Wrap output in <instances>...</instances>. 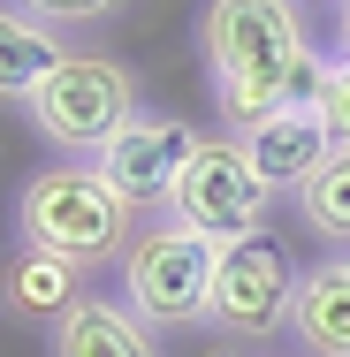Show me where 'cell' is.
<instances>
[{
    "instance_id": "obj_1",
    "label": "cell",
    "mask_w": 350,
    "mask_h": 357,
    "mask_svg": "<svg viewBox=\"0 0 350 357\" xmlns=\"http://www.w3.org/2000/svg\"><path fill=\"white\" fill-rule=\"evenodd\" d=\"M198 54H206V84L228 130H251L282 107L320 99V76H328L305 0H206Z\"/></svg>"
},
{
    "instance_id": "obj_2",
    "label": "cell",
    "mask_w": 350,
    "mask_h": 357,
    "mask_svg": "<svg viewBox=\"0 0 350 357\" xmlns=\"http://www.w3.org/2000/svg\"><path fill=\"white\" fill-rule=\"evenodd\" d=\"M138 206L92 167V160H61V167H38L15 198V243H38V251H61L84 274L122 259L130 236H138Z\"/></svg>"
},
{
    "instance_id": "obj_3",
    "label": "cell",
    "mask_w": 350,
    "mask_h": 357,
    "mask_svg": "<svg viewBox=\"0 0 350 357\" xmlns=\"http://www.w3.org/2000/svg\"><path fill=\"white\" fill-rule=\"evenodd\" d=\"M23 107H31V130L54 144V152L99 160L115 144V130L138 114V76L122 69V61H107V54H61Z\"/></svg>"
},
{
    "instance_id": "obj_4",
    "label": "cell",
    "mask_w": 350,
    "mask_h": 357,
    "mask_svg": "<svg viewBox=\"0 0 350 357\" xmlns=\"http://www.w3.org/2000/svg\"><path fill=\"white\" fill-rule=\"evenodd\" d=\"M213 266L221 243L191 236L183 220H145L122 251V304L145 327H206V296H213Z\"/></svg>"
},
{
    "instance_id": "obj_5",
    "label": "cell",
    "mask_w": 350,
    "mask_h": 357,
    "mask_svg": "<svg viewBox=\"0 0 350 357\" xmlns=\"http://www.w3.org/2000/svg\"><path fill=\"white\" fill-rule=\"evenodd\" d=\"M267 206H275V183L251 167V152L236 137H206L191 152V167L175 175V190H168L160 213L228 251V243H244V236H267Z\"/></svg>"
},
{
    "instance_id": "obj_6",
    "label": "cell",
    "mask_w": 350,
    "mask_h": 357,
    "mask_svg": "<svg viewBox=\"0 0 350 357\" xmlns=\"http://www.w3.org/2000/svg\"><path fill=\"white\" fill-rule=\"evenodd\" d=\"M289 296H297V266L289 251L267 236H244L221 251L213 266V296H206V327L228 342H275L289 327Z\"/></svg>"
},
{
    "instance_id": "obj_7",
    "label": "cell",
    "mask_w": 350,
    "mask_h": 357,
    "mask_svg": "<svg viewBox=\"0 0 350 357\" xmlns=\"http://www.w3.org/2000/svg\"><path fill=\"white\" fill-rule=\"evenodd\" d=\"M206 144V130H191L183 114H130L122 130H115V144L92 160L138 213H152V206H168V190H175V175L191 167V152Z\"/></svg>"
},
{
    "instance_id": "obj_8",
    "label": "cell",
    "mask_w": 350,
    "mask_h": 357,
    "mask_svg": "<svg viewBox=\"0 0 350 357\" xmlns=\"http://www.w3.org/2000/svg\"><path fill=\"white\" fill-rule=\"evenodd\" d=\"M236 144L251 152V167L275 183V198L289 190H305L320 167H328V152H335V130H328V114H320V99H305V107H282L267 122H251V130H236Z\"/></svg>"
},
{
    "instance_id": "obj_9",
    "label": "cell",
    "mask_w": 350,
    "mask_h": 357,
    "mask_svg": "<svg viewBox=\"0 0 350 357\" xmlns=\"http://www.w3.org/2000/svg\"><path fill=\"white\" fill-rule=\"evenodd\" d=\"M289 335L305 357H350V259H320L297 274Z\"/></svg>"
},
{
    "instance_id": "obj_10",
    "label": "cell",
    "mask_w": 350,
    "mask_h": 357,
    "mask_svg": "<svg viewBox=\"0 0 350 357\" xmlns=\"http://www.w3.org/2000/svg\"><path fill=\"white\" fill-rule=\"evenodd\" d=\"M46 357H160V350H152V327L130 319V304L76 296L54 319V335H46Z\"/></svg>"
},
{
    "instance_id": "obj_11",
    "label": "cell",
    "mask_w": 350,
    "mask_h": 357,
    "mask_svg": "<svg viewBox=\"0 0 350 357\" xmlns=\"http://www.w3.org/2000/svg\"><path fill=\"white\" fill-rule=\"evenodd\" d=\"M0 296H8V312H23V319H61L76 296H84V266L61 259V251H38V243H15L8 251V266H0Z\"/></svg>"
},
{
    "instance_id": "obj_12",
    "label": "cell",
    "mask_w": 350,
    "mask_h": 357,
    "mask_svg": "<svg viewBox=\"0 0 350 357\" xmlns=\"http://www.w3.org/2000/svg\"><path fill=\"white\" fill-rule=\"evenodd\" d=\"M61 54H69V46H61L54 23H38V15H23V8H0V99H31Z\"/></svg>"
},
{
    "instance_id": "obj_13",
    "label": "cell",
    "mask_w": 350,
    "mask_h": 357,
    "mask_svg": "<svg viewBox=\"0 0 350 357\" xmlns=\"http://www.w3.org/2000/svg\"><path fill=\"white\" fill-rule=\"evenodd\" d=\"M297 213H305V228L320 243H350V144H335L328 167L297 190Z\"/></svg>"
},
{
    "instance_id": "obj_14",
    "label": "cell",
    "mask_w": 350,
    "mask_h": 357,
    "mask_svg": "<svg viewBox=\"0 0 350 357\" xmlns=\"http://www.w3.org/2000/svg\"><path fill=\"white\" fill-rule=\"evenodd\" d=\"M23 15H38V23H54V31H92V23H115L130 0H15Z\"/></svg>"
},
{
    "instance_id": "obj_15",
    "label": "cell",
    "mask_w": 350,
    "mask_h": 357,
    "mask_svg": "<svg viewBox=\"0 0 350 357\" xmlns=\"http://www.w3.org/2000/svg\"><path fill=\"white\" fill-rule=\"evenodd\" d=\"M320 114H328L335 144H350V54H335L328 76H320Z\"/></svg>"
},
{
    "instance_id": "obj_16",
    "label": "cell",
    "mask_w": 350,
    "mask_h": 357,
    "mask_svg": "<svg viewBox=\"0 0 350 357\" xmlns=\"http://www.w3.org/2000/svg\"><path fill=\"white\" fill-rule=\"evenodd\" d=\"M335 38H343V54H350V0H343V15H335Z\"/></svg>"
}]
</instances>
